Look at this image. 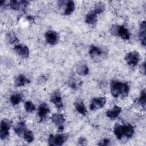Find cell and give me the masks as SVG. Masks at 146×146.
<instances>
[{
	"instance_id": "1",
	"label": "cell",
	"mask_w": 146,
	"mask_h": 146,
	"mask_svg": "<svg viewBox=\"0 0 146 146\" xmlns=\"http://www.w3.org/2000/svg\"><path fill=\"white\" fill-rule=\"evenodd\" d=\"M129 87L127 83L118 81H112L111 84V92L112 95L117 98L121 95L124 98L128 96L129 94Z\"/></svg>"
},
{
	"instance_id": "2",
	"label": "cell",
	"mask_w": 146,
	"mask_h": 146,
	"mask_svg": "<svg viewBox=\"0 0 146 146\" xmlns=\"http://www.w3.org/2000/svg\"><path fill=\"white\" fill-rule=\"evenodd\" d=\"M110 31L111 34H112L113 35L119 36L123 39L128 40L130 38V33L129 30L124 26H113Z\"/></svg>"
},
{
	"instance_id": "3",
	"label": "cell",
	"mask_w": 146,
	"mask_h": 146,
	"mask_svg": "<svg viewBox=\"0 0 146 146\" xmlns=\"http://www.w3.org/2000/svg\"><path fill=\"white\" fill-rule=\"evenodd\" d=\"M68 139V136L65 134H58L56 135H50L48 139L49 145H62Z\"/></svg>"
},
{
	"instance_id": "4",
	"label": "cell",
	"mask_w": 146,
	"mask_h": 146,
	"mask_svg": "<svg viewBox=\"0 0 146 146\" xmlns=\"http://www.w3.org/2000/svg\"><path fill=\"white\" fill-rule=\"evenodd\" d=\"M140 58V54L136 51L129 52L125 56V60L127 64L132 66H135L137 65L139 62Z\"/></svg>"
},
{
	"instance_id": "5",
	"label": "cell",
	"mask_w": 146,
	"mask_h": 146,
	"mask_svg": "<svg viewBox=\"0 0 146 146\" xmlns=\"http://www.w3.org/2000/svg\"><path fill=\"white\" fill-rule=\"evenodd\" d=\"M11 126V122L7 119H3L0 126V137L2 140L6 139L9 135V129Z\"/></svg>"
},
{
	"instance_id": "6",
	"label": "cell",
	"mask_w": 146,
	"mask_h": 146,
	"mask_svg": "<svg viewBox=\"0 0 146 146\" xmlns=\"http://www.w3.org/2000/svg\"><path fill=\"white\" fill-rule=\"evenodd\" d=\"M106 103V99L104 97H99L94 98L92 100L90 105V108L92 111H95L98 109H100L104 107Z\"/></svg>"
},
{
	"instance_id": "7",
	"label": "cell",
	"mask_w": 146,
	"mask_h": 146,
	"mask_svg": "<svg viewBox=\"0 0 146 146\" xmlns=\"http://www.w3.org/2000/svg\"><path fill=\"white\" fill-rule=\"evenodd\" d=\"M50 101L55 106L56 108L60 110L63 108V102L60 94L58 91H55L50 96Z\"/></svg>"
},
{
	"instance_id": "8",
	"label": "cell",
	"mask_w": 146,
	"mask_h": 146,
	"mask_svg": "<svg viewBox=\"0 0 146 146\" xmlns=\"http://www.w3.org/2000/svg\"><path fill=\"white\" fill-rule=\"evenodd\" d=\"M45 38L47 42L51 45L56 44L59 40L58 33L53 30L47 31L45 34Z\"/></svg>"
},
{
	"instance_id": "9",
	"label": "cell",
	"mask_w": 146,
	"mask_h": 146,
	"mask_svg": "<svg viewBox=\"0 0 146 146\" xmlns=\"http://www.w3.org/2000/svg\"><path fill=\"white\" fill-rule=\"evenodd\" d=\"M51 119L53 123L56 125L59 129L62 131L63 129V124L65 121V119L64 116L60 113H54L51 117Z\"/></svg>"
},
{
	"instance_id": "10",
	"label": "cell",
	"mask_w": 146,
	"mask_h": 146,
	"mask_svg": "<svg viewBox=\"0 0 146 146\" xmlns=\"http://www.w3.org/2000/svg\"><path fill=\"white\" fill-rule=\"evenodd\" d=\"M14 51L21 56L24 58H27L29 57L30 54V51L29 48L25 44H18L15 46L14 48Z\"/></svg>"
},
{
	"instance_id": "11",
	"label": "cell",
	"mask_w": 146,
	"mask_h": 146,
	"mask_svg": "<svg viewBox=\"0 0 146 146\" xmlns=\"http://www.w3.org/2000/svg\"><path fill=\"white\" fill-rule=\"evenodd\" d=\"M28 3L29 2L27 1H10L9 6L14 10H18L19 9L24 10Z\"/></svg>"
},
{
	"instance_id": "12",
	"label": "cell",
	"mask_w": 146,
	"mask_h": 146,
	"mask_svg": "<svg viewBox=\"0 0 146 146\" xmlns=\"http://www.w3.org/2000/svg\"><path fill=\"white\" fill-rule=\"evenodd\" d=\"M50 109L48 105L46 103H42L40 104L38 108V116L42 120L44 119L46 116L50 113Z\"/></svg>"
},
{
	"instance_id": "13",
	"label": "cell",
	"mask_w": 146,
	"mask_h": 146,
	"mask_svg": "<svg viewBox=\"0 0 146 146\" xmlns=\"http://www.w3.org/2000/svg\"><path fill=\"white\" fill-rule=\"evenodd\" d=\"M121 111V108L119 106H115L112 109L109 110L106 112V115L108 117L111 119L116 118Z\"/></svg>"
},
{
	"instance_id": "14",
	"label": "cell",
	"mask_w": 146,
	"mask_h": 146,
	"mask_svg": "<svg viewBox=\"0 0 146 146\" xmlns=\"http://www.w3.org/2000/svg\"><path fill=\"white\" fill-rule=\"evenodd\" d=\"M74 106L76 110V111L80 113L81 115H86L87 113V110L85 107V106L81 99H78L74 102Z\"/></svg>"
},
{
	"instance_id": "15",
	"label": "cell",
	"mask_w": 146,
	"mask_h": 146,
	"mask_svg": "<svg viewBox=\"0 0 146 146\" xmlns=\"http://www.w3.org/2000/svg\"><path fill=\"white\" fill-rule=\"evenodd\" d=\"M30 83L29 79L26 78L24 75L21 74L18 75L15 79V85L17 87L23 86Z\"/></svg>"
},
{
	"instance_id": "16",
	"label": "cell",
	"mask_w": 146,
	"mask_h": 146,
	"mask_svg": "<svg viewBox=\"0 0 146 146\" xmlns=\"http://www.w3.org/2000/svg\"><path fill=\"white\" fill-rule=\"evenodd\" d=\"M139 38L141 42V44L145 46V21H143L141 22L140 29H139Z\"/></svg>"
},
{
	"instance_id": "17",
	"label": "cell",
	"mask_w": 146,
	"mask_h": 146,
	"mask_svg": "<svg viewBox=\"0 0 146 146\" xmlns=\"http://www.w3.org/2000/svg\"><path fill=\"white\" fill-rule=\"evenodd\" d=\"M103 53V51L98 46L91 45L89 49V54L92 57L100 56Z\"/></svg>"
},
{
	"instance_id": "18",
	"label": "cell",
	"mask_w": 146,
	"mask_h": 146,
	"mask_svg": "<svg viewBox=\"0 0 146 146\" xmlns=\"http://www.w3.org/2000/svg\"><path fill=\"white\" fill-rule=\"evenodd\" d=\"M97 21V14L94 11L89 12L86 16L85 22L89 25H93Z\"/></svg>"
},
{
	"instance_id": "19",
	"label": "cell",
	"mask_w": 146,
	"mask_h": 146,
	"mask_svg": "<svg viewBox=\"0 0 146 146\" xmlns=\"http://www.w3.org/2000/svg\"><path fill=\"white\" fill-rule=\"evenodd\" d=\"M26 129V124L24 122L21 121L18 123L15 126L14 128V130L16 134L18 136H21L22 134H23L24 132Z\"/></svg>"
},
{
	"instance_id": "20",
	"label": "cell",
	"mask_w": 146,
	"mask_h": 146,
	"mask_svg": "<svg viewBox=\"0 0 146 146\" xmlns=\"http://www.w3.org/2000/svg\"><path fill=\"white\" fill-rule=\"evenodd\" d=\"M113 133L117 139L120 140L124 135V125L117 124L113 129Z\"/></svg>"
},
{
	"instance_id": "21",
	"label": "cell",
	"mask_w": 146,
	"mask_h": 146,
	"mask_svg": "<svg viewBox=\"0 0 146 146\" xmlns=\"http://www.w3.org/2000/svg\"><path fill=\"white\" fill-rule=\"evenodd\" d=\"M133 127L130 124L124 125V135L127 137H131L134 133Z\"/></svg>"
},
{
	"instance_id": "22",
	"label": "cell",
	"mask_w": 146,
	"mask_h": 146,
	"mask_svg": "<svg viewBox=\"0 0 146 146\" xmlns=\"http://www.w3.org/2000/svg\"><path fill=\"white\" fill-rule=\"evenodd\" d=\"M22 100V96L19 94H15L11 95L10 98V101L11 103L14 105L18 104Z\"/></svg>"
},
{
	"instance_id": "23",
	"label": "cell",
	"mask_w": 146,
	"mask_h": 146,
	"mask_svg": "<svg viewBox=\"0 0 146 146\" xmlns=\"http://www.w3.org/2000/svg\"><path fill=\"white\" fill-rule=\"evenodd\" d=\"M75 9V4L74 1H68L66 3V8L64 12V15H70L71 14Z\"/></svg>"
},
{
	"instance_id": "24",
	"label": "cell",
	"mask_w": 146,
	"mask_h": 146,
	"mask_svg": "<svg viewBox=\"0 0 146 146\" xmlns=\"http://www.w3.org/2000/svg\"><path fill=\"white\" fill-rule=\"evenodd\" d=\"M23 136L24 139L28 143H31L33 141L34 139V136L33 132L29 129L25 130V131L23 134Z\"/></svg>"
},
{
	"instance_id": "25",
	"label": "cell",
	"mask_w": 146,
	"mask_h": 146,
	"mask_svg": "<svg viewBox=\"0 0 146 146\" xmlns=\"http://www.w3.org/2000/svg\"><path fill=\"white\" fill-rule=\"evenodd\" d=\"M89 69L87 65L85 64H82L78 66L77 68V72L80 75H86L88 74Z\"/></svg>"
},
{
	"instance_id": "26",
	"label": "cell",
	"mask_w": 146,
	"mask_h": 146,
	"mask_svg": "<svg viewBox=\"0 0 146 146\" xmlns=\"http://www.w3.org/2000/svg\"><path fill=\"white\" fill-rule=\"evenodd\" d=\"M105 5L103 3L100 2L95 4L94 7V12L96 14H99L102 13L105 10Z\"/></svg>"
},
{
	"instance_id": "27",
	"label": "cell",
	"mask_w": 146,
	"mask_h": 146,
	"mask_svg": "<svg viewBox=\"0 0 146 146\" xmlns=\"http://www.w3.org/2000/svg\"><path fill=\"white\" fill-rule=\"evenodd\" d=\"M6 38H7V39L8 42L10 44H14V43H17V42H18L19 41V39L16 36V35L14 34V33H13L12 31L9 32L7 34Z\"/></svg>"
},
{
	"instance_id": "28",
	"label": "cell",
	"mask_w": 146,
	"mask_h": 146,
	"mask_svg": "<svg viewBox=\"0 0 146 146\" xmlns=\"http://www.w3.org/2000/svg\"><path fill=\"white\" fill-rule=\"evenodd\" d=\"M25 108L27 112H32L35 110V105L30 101H27L25 103Z\"/></svg>"
},
{
	"instance_id": "29",
	"label": "cell",
	"mask_w": 146,
	"mask_h": 146,
	"mask_svg": "<svg viewBox=\"0 0 146 146\" xmlns=\"http://www.w3.org/2000/svg\"><path fill=\"white\" fill-rule=\"evenodd\" d=\"M139 102L140 104L141 105V106L145 108V89L143 90L141 92L140 96L139 99Z\"/></svg>"
},
{
	"instance_id": "30",
	"label": "cell",
	"mask_w": 146,
	"mask_h": 146,
	"mask_svg": "<svg viewBox=\"0 0 146 146\" xmlns=\"http://www.w3.org/2000/svg\"><path fill=\"white\" fill-rule=\"evenodd\" d=\"M110 144V140L108 139H103L98 143L99 145H108Z\"/></svg>"
},
{
	"instance_id": "31",
	"label": "cell",
	"mask_w": 146,
	"mask_h": 146,
	"mask_svg": "<svg viewBox=\"0 0 146 146\" xmlns=\"http://www.w3.org/2000/svg\"><path fill=\"white\" fill-rule=\"evenodd\" d=\"M87 141L86 139H85L84 137H80L79 139L78 143V144H79V145H84L86 144Z\"/></svg>"
},
{
	"instance_id": "32",
	"label": "cell",
	"mask_w": 146,
	"mask_h": 146,
	"mask_svg": "<svg viewBox=\"0 0 146 146\" xmlns=\"http://www.w3.org/2000/svg\"><path fill=\"white\" fill-rule=\"evenodd\" d=\"M141 72L143 73L144 74H145V62H144L141 66Z\"/></svg>"
}]
</instances>
